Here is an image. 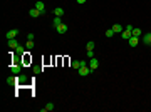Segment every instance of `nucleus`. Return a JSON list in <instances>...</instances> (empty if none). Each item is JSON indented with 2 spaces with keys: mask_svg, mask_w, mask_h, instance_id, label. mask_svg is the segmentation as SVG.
Listing matches in <instances>:
<instances>
[{
  "mask_svg": "<svg viewBox=\"0 0 151 112\" xmlns=\"http://www.w3.org/2000/svg\"><path fill=\"white\" fill-rule=\"evenodd\" d=\"M45 109H47V111H54V104H52V102H49L47 105H45Z\"/></svg>",
  "mask_w": 151,
  "mask_h": 112,
  "instance_id": "obj_23",
  "label": "nucleus"
},
{
  "mask_svg": "<svg viewBox=\"0 0 151 112\" xmlns=\"http://www.w3.org/2000/svg\"><path fill=\"white\" fill-rule=\"evenodd\" d=\"M40 70H42V69H40V67H35V69H34V74H39V72H40Z\"/></svg>",
  "mask_w": 151,
  "mask_h": 112,
  "instance_id": "obj_25",
  "label": "nucleus"
},
{
  "mask_svg": "<svg viewBox=\"0 0 151 112\" xmlns=\"http://www.w3.org/2000/svg\"><path fill=\"white\" fill-rule=\"evenodd\" d=\"M89 74H91V67H89V65H82V67H79V75L86 77V75H89Z\"/></svg>",
  "mask_w": 151,
  "mask_h": 112,
  "instance_id": "obj_1",
  "label": "nucleus"
},
{
  "mask_svg": "<svg viewBox=\"0 0 151 112\" xmlns=\"http://www.w3.org/2000/svg\"><path fill=\"white\" fill-rule=\"evenodd\" d=\"M121 35H123L124 40H129V38L133 37V30H129V28H124L123 32H121Z\"/></svg>",
  "mask_w": 151,
  "mask_h": 112,
  "instance_id": "obj_3",
  "label": "nucleus"
},
{
  "mask_svg": "<svg viewBox=\"0 0 151 112\" xmlns=\"http://www.w3.org/2000/svg\"><path fill=\"white\" fill-rule=\"evenodd\" d=\"M113 30H114V34H121V32H123V25L114 24V25H113Z\"/></svg>",
  "mask_w": 151,
  "mask_h": 112,
  "instance_id": "obj_10",
  "label": "nucleus"
},
{
  "mask_svg": "<svg viewBox=\"0 0 151 112\" xmlns=\"http://www.w3.org/2000/svg\"><path fill=\"white\" fill-rule=\"evenodd\" d=\"M15 52H17V54H25V49H24L22 45H19L17 49H15Z\"/></svg>",
  "mask_w": 151,
  "mask_h": 112,
  "instance_id": "obj_19",
  "label": "nucleus"
},
{
  "mask_svg": "<svg viewBox=\"0 0 151 112\" xmlns=\"http://www.w3.org/2000/svg\"><path fill=\"white\" fill-rule=\"evenodd\" d=\"M143 42L150 45V42H151V32H148V34H144V35H143Z\"/></svg>",
  "mask_w": 151,
  "mask_h": 112,
  "instance_id": "obj_13",
  "label": "nucleus"
},
{
  "mask_svg": "<svg viewBox=\"0 0 151 112\" xmlns=\"http://www.w3.org/2000/svg\"><path fill=\"white\" fill-rule=\"evenodd\" d=\"M138 42H139V37H134V35H133V37L129 38V45H131V47H136V45H138Z\"/></svg>",
  "mask_w": 151,
  "mask_h": 112,
  "instance_id": "obj_8",
  "label": "nucleus"
},
{
  "mask_svg": "<svg viewBox=\"0 0 151 112\" xmlns=\"http://www.w3.org/2000/svg\"><path fill=\"white\" fill-rule=\"evenodd\" d=\"M150 47H151V42H150Z\"/></svg>",
  "mask_w": 151,
  "mask_h": 112,
  "instance_id": "obj_28",
  "label": "nucleus"
},
{
  "mask_svg": "<svg viewBox=\"0 0 151 112\" xmlns=\"http://www.w3.org/2000/svg\"><path fill=\"white\" fill-rule=\"evenodd\" d=\"M89 67H91V70H96V69L99 67V62H97V59H96V57H92V59L89 60Z\"/></svg>",
  "mask_w": 151,
  "mask_h": 112,
  "instance_id": "obj_4",
  "label": "nucleus"
},
{
  "mask_svg": "<svg viewBox=\"0 0 151 112\" xmlns=\"http://www.w3.org/2000/svg\"><path fill=\"white\" fill-rule=\"evenodd\" d=\"M71 65H72V69H77V70H79V67H81V60H72Z\"/></svg>",
  "mask_w": 151,
  "mask_h": 112,
  "instance_id": "obj_17",
  "label": "nucleus"
},
{
  "mask_svg": "<svg viewBox=\"0 0 151 112\" xmlns=\"http://www.w3.org/2000/svg\"><path fill=\"white\" fill-rule=\"evenodd\" d=\"M7 84L9 85H17L19 84V77H14V75L9 77V79H7Z\"/></svg>",
  "mask_w": 151,
  "mask_h": 112,
  "instance_id": "obj_5",
  "label": "nucleus"
},
{
  "mask_svg": "<svg viewBox=\"0 0 151 112\" xmlns=\"http://www.w3.org/2000/svg\"><path fill=\"white\" fill-rule=\"evenodd\" d=\"M133 35H134V37H141V28H133Z\"/></svg>",
  "mask_w": 151,
  "mask_h": 112,
  "instance_id": "obj_16",
  "label": "nucleus"
},
{
  "mask_svg": "<svg viewBox=\"0 0 151 112\" xmlns=\"http://www.w3.org/2000/svg\"><path fill=\"white\" fill-rule=\"evenodd\" d=\"M20 70H22V65H20V64H15V65L12 67V74H20Z\"/></svg>",
  "mask_w": 151,
  "mask_h": 112,
  "instance_id": "obj_12",
  "label": "nucleus"
},
{
  "mask_svg": "<svg viewBox=\"0 0 151 112\" xmlns=\"http://www.w3.org/2000/svg\"><path fill=\"white\" fill-rule=\"evenodd\" d=\"M76 2H77V3H84L86 0H76Z\"/></svg>",
  "mask_w": 151,
  "mask_h": 112,
  "instance_id": "obj_27",
  "label": "nucleus"
},
{
  "mask_svg": "<svg viewBox=\"0 0 151 112\" xmlns=\"http://www.w3.org/2000/svg\"><path fill=\"white\" fill-rule=\"evenodd\" d=\"M25 47H27V49H34V40H27Z\"/></svg>",
  "mask_w": 151,
  "mask_h": 112,
  "instance_id": "obj_21",
  "label": "nucleus"
},
{
  "mask_svg": "<svg viewBox=\"0 0 151 112\" xmlns=\"http://www.w3.org/2000/svg\"><path fill=\"white\" fill-rule=\"evenodd\" d=\"M17 35H19V30H17V28H12V30L7 32V35H5V37H7V40H10V38H15Z\"/></svg>",
  "mask_w": 151,
  "mask_h": 112,
  "instance_id": "obj_2",
  "label": "nucleus"
},
{
  "mask_svg": "<svg viewBox=\"0 0 151 112\" xmlns=\"http://www.w3.org/2000/svg\"><path fill=\"white\" fill-rule=\"evenodd\" d=\"M113 35H114V30H113V28H109V30L106 32V37H109V38H111Z\"/></svg>",
  "mask_w": 151,
  "mask_h": 112,
  "instance_id": "obj_22",
  "label": "nucleus"
},
{
  "mask_svg": "<svg viewBox=\"0 0 151 112\" xmlns=\"http://www.w3.org/2000/svg\"><path fill=\"white\" fill-rule=\"evenodd\" d=\"M25 82H27V75L25 74L19 75V84H25Z\"/></svg>",
  "mask_w": 151,
  "mask_h": 112,
  "instance_id": "obj_15",
  "label": "nucleus"
},
{
  "mask_svg": "<svg viewBox=\"0 0 151 112\" xmlns=\"http://www.w3.org/2000/svg\"><path fill=\"white\" fill-rule=\"evenodd\" d=\"M57 34H66L67 32V25L66 24H60V25H57Z\"/></svg>",
  "mask_w": 151,
  "mask_h": 112,
  "instance_id": "obj_6",
  "label": "nucleus"
},
{
  "mask_svg": "<svg viewBox=\"0 0 151 112\" xmlns=\"http://www.w3.org/2000/svg\"><path fill=\"white\" fill-rule=\"evenodd\" d=\"M87 57L92 59V57H94V50H87Z\"/></svg>",
  "mask_w": 151,
  "mask_h": 112,
  "instance_id": "obj_24",
  "label": "nucleus"
},
{
  "mask_svg": "<svg viewBox=\"0 0 151 112\" xmlns=\"http://www.w3.org/2000/svg\"><path fill=\"white\" fill-rule=\"evenodd\" d=\"M27 40H34V34H29V35H27Z\"/></svg>",
  "mask_w": 151,
  "mask_h": 112,
  "instance_id": "obj_26",
  "label": "nucleus"
},
{
  "mask_svg": "<svg viewBox=\"0 0 151 112\" xmlns=\"http://www.w3.org/2000/svg\"><path fill=\"white\" fill-rule=\"evenodd\" d=\"M54 13H56V17H62V15H64V9H60V7H59V9L54 10Z\"/></svg>",
  "mask_w": 151,
  "mask_h": 112,
  "instance_id": "obj_14",
  "label": "nucleus"
},
{
  "mask_svg": "<svg viewBox=\"0 0 151 112\" xmlns=\"http://www.w3.org/2000/svg\"><path fill=\"white\" fill-rule=\"evenodd\" d=\"M9 47L10 49H17V47H19V42H17L15 38H10L9 40Z\"/></svg>",
  "mask_w": 151,
  "mask_h": 112,
  "instance_id": "obj_11",
  "label": "nucleus"
},
{
  "mask_svg": "<svg viewBox=\"0 0 151 112\" xmlns=\"http://www.w3.org/2000/svg\"><path fill=\"white\" fill-rule=\"evenodd\" d=\"M35 9H37L39 12L44 13V12H45V5H44V2H37V3H35Z\"/></svg>",
  "mask_w": 151,
  "mask_h": 112,
  "instance_id": "obj_7",
  "label": "nucleus"
},
{
  "mask_svg": "<svg viewBox=\"0 0 151 112\" xmlns=\"http://www.w3.org/2000/svg\"><path fill=\"white\" fill-rule=\"evenodd\" d=\"M62 24V20H60V17H56L54 19V27H57V25H60Z\"/></svg>",
  "mask_w": 151,
  "mask_h": 112,
  "instance_id": "obj_20",
  "label": "nucleus"
},
{
  "mask_svg": "<svg viewBox=\"0 0 151 112\" xmlns=\"http://www.w3.org/2000/svg\"><path fill=\"white\" fill-rule=\"evenodd\" d=\"M94 47H96V44L91 40V42H87V50H94Z\"/></svg>",
  "mask_w": 151,
  "mask_h": 112,
  "instance_id": "obj_18",
  "label": "nucleus"
},
{
  "mask_svg": "<svg viewBox=\"0 0 151 112\" xmlns=\"http://www.w3.org/2000/svg\"><path fill=\"white\" fill-rule=\"evenodd\" d=\"M29 13H30V17H34V19H35V17H39V15H40L42 12H39V10L35 9V7H34V9H30V12H29Z\"/></svg>",
  "mask_w": 151,
  "mask_h": 112,
  "instance_id": "obj_9",
  "label": "nucleus"
}]
</instances>
